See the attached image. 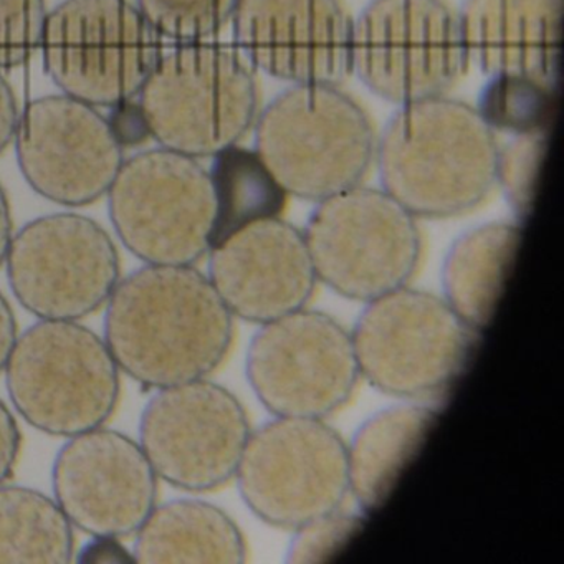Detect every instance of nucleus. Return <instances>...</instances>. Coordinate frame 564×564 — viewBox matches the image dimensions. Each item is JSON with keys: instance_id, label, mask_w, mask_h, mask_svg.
<instances>
[{"instance_id": "obj_1", "label": "nucleus", "mask_w": 564, "mask_h": 564, "mask_svg": "<svg viewBox=\"0 0 564 564\" xmlns=\"http://www.w3.org/2000/svg\"><path fill=\"white\" fill-rule=\"evenodd\" d=\"M234 315L194 265H147L120 280L104 339L120 371L150 388L204 379L226 359Z\"/></svg>"}, {"instance_id": "obj_2", "label": "nucleus", "mask_w": 564, "mask_h": 564, "mask_svg": "<svg viewBox=\"0 0 564 564\" xmlns=\"http://www.w3.org/2000/svg\"><path fill=\"white\" fill-rule=\"evenodd\" d=\"M497 133L477 108L442 97L401 105L378 138L382 191L424 219L462 216L497 186Z\"/></svg>"}, {"instance_id": "obj_3", "label": "nucleus", "mask_w": 564, "mask_h": 564, "mask_svg": "<svg viewBox=\"0 0 564 564\" xmlns=\"http://www.w3.org/2000/svg\"><path fill=\"white\" fill-rule=\"evenodd\" d=\"M138 97L148 134L196 160L239 144L260 113L256 68L236 45L216 41L161 54Z\"/></svg>"}, {"instance_id": "obj_4", "label": "nucleus", "mask_w": 564, "mask_h": 564, "mask_svg": "<svg viewBox=\"0 0 564 564\" xmlns=\"http://www.w3.org/2000/svg\"><path fill=\"white\" fill-rule=\"evenodd\" d=\"M253 134L285 193L313 203L359 186L378 147L371 118L339 85H290L260 110Z\"/></svg>"}, {"instance_id": "obj_5", "label": "nucleus", "mask_w": 564, "mask_h": 564, "mask_svg": "<svg viewBox=\"0 0 564 564\" xmlns=\"http://www.w3.org/2000/svg\"><path fill=\"white\" fill-rule=\"evenodd\" d=\"M478 333L441 296L402 286L368 302L351 338L369 384L405 401L432 402L467 371Z\"/></svg>"}, {"instance_id": "obj_6", "label": "nucleus", "mask_w": 564, "mask_h": 564, "mask_svg": "<svg viewBox=\"0 0 564 564\" xmlns=\"http://www.w3.org/2000/svg\"><path fill=\"white\" fill-rule=\"evenodd\" d=\"M4 372L19 415L58 437L101 427L120 401V368L107 343L77 322L41 319L25 329Z\"/></svg>"}, {"instance_id": "obj_7", "label": "nucleus", "mask_w": 564, "mask_h": 564, "mask_svg": "<svg viewBox=\"0 0 564 564\" xmlns=\"http://www.w3.org/2000/svg\"><path fill=\"white\" fill-rule=\"evenodd\" d=\"M303 237L318 282L356 302L408 286L421 259L417 219L362 184L316 203Z\"/></svg>"}, {"instance_id": "obj_8", "label": "nucleus", "mask_w": 564, "mask_h": 564, "mask_svg": "<svg viewBox=\"0 0 564 564\" xmlns=\"http://www.w3.org/2000/svg\"><path fill=\"white\" fill-rule=\"evenodd\" d=\"M108 207L121 242L147 265H196L210 252L216 199L196 158L161 148L124 161Z\"/></svg>"}, {"instance_id": "obj_9", "label": "nucleus", "mask_w": 564, "mask_h": 564, "mask_svg": "<svg viewBox=\"0 0 564 564\" xmlns=\"http://www.w3.org/2000/svg\"><path fill=\"white\" fill-rule=\"evenodd\" d=\"M41 48L57 87L95 108L138 97L163 54L130 0H65L47 14Z\"/></svg>"}, {"instance_id": "obj_10", "label": "nucleus", "mask_w": 564, "mask_h": 564, "mask_svg": "<svg viewBox=\"0 0 564 564\" xmlns=\"http://www.w3.org/2000/svg\"><path fill=\"white\" fill-rule=\"evenodd\" d=\"M351 65L372 94L408 105L447 95L470 61L444 0H371L352 22Z\"/></svg>"}, {"instance_id": "obj_11", "label": "nucleus", "mask_w": 564, "mask_h": 564, "mask_svg": "<svg viewBox=\"0 0 564 564\" xmlns=\"http://www.w3.org/2000/svg\"><path fill=\"white\" fill-rule=\"evenodd\" d=\"M234 478L260 520L295 531L345 503L348 445L325 419L275 417L250 432Z\"/></svg>"}, {"instance_id": "obj_12", "label": "nucleus", "mask_w": 564, "mask_h": 564, "mask_svg": "<svg viewBox=\"0 0 564 564\" xmlns=\"http://www.w3.org/2000/svg\"><path fill=\"white\" fill-rule=\"evenodd\" d=\"M246 372L275 417H328L361 378L351 333L306 308L260 325L247 349Z\"/></svg>"}, {"instance_id": "obj_13", "label": "nucleus", "mask_w": 564, "mask_h": 564, "mask_svg": "<svg viewBox=\"0 0 564 564\" xmlns=\"http://www.w3.org/2000/svg\"><path fill=\"white\" fill-rule=\"evenodd\" d=\"M9 283L41 319L78 322L107 305L120 283V256L107 230L80 214L41 217L12 237Z\"/></svg>"}, {"instance_id": "obj_14", "label": "nucleus", "mask_w": 564, "mask_h": 564, "mask_svg": "<svg viewBox=\"0 0 564 564\" xmlns=\"http://www.w3.org/2000/svg\"><path fill=\"white\" fill-rule=\"evenodd\" d=\"M250 432L239 399L204 378L158 389L141 414L138 444L158 478L200 494L236 477Z\"/></svg>"}, {"instance_id": "obj_15", "label": "nucleus", "mask_w": 564, "mask_h": 564, "mask_svg": "<svg viewBox=\"0 0 564 564\" xmlns=\"http://www.w3.org/2000/svg\"><path fill=\"white\" fill-rule=\"evenodd\" d=\"M14 140L25 181L62 206H88L107 196L124 163L110 120L68 95L29 104Z\"/></svg>"}, {"instance_id": "obj_16", "label": "nucleus", "mask_w": 564, "mask_h": 564, "mask_svg": "<svg viewBox=\"0 0 564 564\" xmlns=\"http://www.w3.org/2000/svg\"><path fill=\"white\" fill-rule=\"evenodd\" d=\"M52 487L72 527L94 538L133 536L158 505V475L141 445L104 425L62 445Z\"/></svg>"}, {"instance_id": "obj_17", "label": "nucleus", "mask_w": 564, "mask_h": 564, "mask_svg": "<svg viewBox=\"0 0 564 564\" xmlns=\"http://www.w3.org/2000/svg\"><path fill=\"white\" fill-rule=\"evenodd\" d=\"M234 41L256 70L290 85L352 74V21L341 0H239Z\"/></svg>"}, {"instance_id": "obj_18", "label": "nucleus", "mask_w": 564, "mask_h": 564, "mask_svg": "<svg viewBox=\"0 0 564 564\" xmlns=\"http://www.w3.org/2000/svg\"><path fill=\"white\" fill-rule=\"evenodd\" d=\"M207 256L224 305L259 325L305 308L318 282L302 230L280 217L242 227Z\"/></svg>"}, {"instance_id": "obj_19", "label": "nucleus", "mask_w": 564, "mask_h": 564, "mask_svg": "<svg viewBox=\"0 0 564 564\" xmlns=\"http://www.w3.org/2000/svg\"><path fill=\"white\" fill-rule=\"evenodd\" d=\"M458 22L481 74L557 82L563 0H464Z\"/></svg>"}, {"instance_id": "obj_20", "label": "nucleus", "mask_w": 564, "mask_h": 564, "mask_svg": "<svg viewBox=\"0 0 564 564\" xmlns=\"http://www.w3.org/2000/svg\"><path fill=\"white\" fill-rule=\"evenodd\" d=\"M438 408L408 401L376 412L348 445L349 494L362 514L386 503L437 424Z\"/></svg>"}, {"instance_id": "obj_21", "label": "nucleus", "mask_w": 564, "mask_h": 564, "mask_svg": "<svg viewBox=\"0 0 564 564\" xmlns=\"http://www.w3.org/2000/svg\"><path fill=\"white\" fill-rule=\"evenodd\" d=\"M246 540L232 518L203 500L156 505L134 534L140 563H243Z\"/></svg>"}, {"instance_id": "obj_22", "label": "nucleus", "mask_w": 564, "mask_h": 564, "mask_svg": "<svg viewBox=\"0 0 564 564\" xmlns=\"http://www.w3.org/2000/svg\"><path fill=\"white\" fill-rule=\"evenodd\" d=\"M520 242L521 224H485L458 237L445 256L444 300L477 332L494 318Z\"/></svg>"}, {"instance_id": "obj_23", "label": "nucleus", "mask_w": 564, "mask_h": 564, "mask_svg": "<svg viewBox=\"0 0 564 564\" xmlns=\"http://www.w3.org/2000/svg\"><path fill=\"white\" fill-rule=\"evenodd\" d=\"M75 533L57 501L0 485V563H70Z\"/></svg>"}, {"instance_id": "obj_24", "label": "nucleus", "mask_w": 564, "mask_h": 564, "mask_svg": "<svg viewBox=\"0 0 564 564\" xmlns=\"http://www.w3.org/2000/svg\"><path fill=\"white\" fill-rule=\"evenodd\" d=\"M209 176L216 199L213 247L242 227L280 217L285 209L289 194L256 150L236 144L216 154Z\"/></svg>"}, {"instance_id": "obj_25", "label": "nucleus", "mask_w": 564, "mask_h": 564, "mask_svg": "<svg viewBox=\"0 0 564 564\" xmlns=\"http://www.w3.org/2000/svg\"><path fill=\"white\" fill-rule=\"evenodd\" d=\"M557 105V82L521 75L490 77L477 111L495 133L510 137L550 133Z\"/></svg>"}, {"instance_id": "obj_26", "label": "nucleus", "mask_w": 564, "mask_h": 564, "mask_svg": "<svg viewBox=\"0 0 564 564\" xmlns=\"http://www.w3.org/2000/svg\"><path fill=\"white\" fill-rule=\"evenodd\" d=\"M239 0H138L161 41L174 45L214 41L232 22Z\"/></svg>"}, {"instance_id": "obj_27", "label": "nucleus", "mask_w": 564, "mask_h": 564, "mask_svg": "<svg viewBox=\"0 0 564 564\" xmlns=\"http://www.w3.org/2000/svg\"><path fill=\"white\" fill-rule=\"evenodd\" d=\"M550 133L511 137L498 153L497 186L513 210L518 223H524L533 210L538 183L546 156Z\"/></svg>"}, {"instance_id": "obj_28", "label": "nucleus", "mask_w": 564, "mask_h": 564, "mask_svg": "<svg viewBox=\"0 0 564 564\" xmlns=\"http://www.w3.org/2000/svg\"><path fill=\"white\" fill-rule=\"evenodd\" d=\"M45 0H0V70L28 64L41 48Z\"/></svg>"}, {"instance_id": "obj_29", "label": "nucleus", "mask_w": 564, "mask_h": 564, "mask_svg": "<svg viewBox=\"0 0 564 564\" xmlns=\"http://www.w3.org/2000/svg\"><path fill=\"white\" fill-rule=\"evenodd\" d=\"M361 514L346 513L341 508L323 514L295 530L286 560L290 563H323L338 556L361 531Z\"/></svg>"}, {"instance_id": "obj_30", "label": "nucleus", "mask_w": 564, "mask_h": 564, "mask_svg": "<svg viewBox=\"0 0 564 564\" xmlns=\"http://www.w3.org/2000/svg\"><path fill=\"white\" fill-rule=\"evenodd\" d=\"M22 435L11 409L0 401V485L14 474L21 454Z\"/></svg>"}, {"instance_id": "obj_31", "label": "nucleus", "mask_w": 564, "mask_h": 564, "mask_svg": "<svg viewBox=\"0 0 564 564\" xmlns=\"http://www.w3.org/2000/svg\"><path fill=\"white\" fill-rule=\"evenodd\" d=\"M19 118H21V111H19L14 90L0 70V153L14 141Z\"/></svg>"}, {"instance_id": "obj_32", "label": "nucleus", "mask_w": 564, "mask_h": 564, "mask_svg": "<svg viewBox=\"0 0 564 564\" xmlns=\"http://www.w3.org/2000/svg\"><path fill=\"white\" fill-rule=\"evenodd\" d=\"M18 338V322H15L14 312L6 296L0 293V372H4Z\"/></svg>"}, {"instance_id": "obj_33", "label": "nucleus", "mask_w": 564, "mask_h": 564, "mask_svg": "<svg viewBox=\"0 0 564 564\" xmlns=\"http://www.w3.org/2000/svg\"><path fill=\"white\" fill-rule=\"evenodd\" d=\"M12 237H14V226H12L11 207L4 189L0 186V267L6 263Z\"/></svg>"}]
</instances>
